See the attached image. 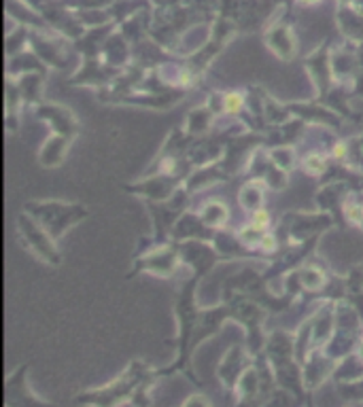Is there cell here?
<instances>
[{
	"label": "cell",
	"mask_w": 363,
	"mask_h": 407,
	"mask_svg": "<svg viewBox=\"0 0 363 407\" xmlns=\"http://www.w3.org/2000/svg\"><path fill=\"white\" fill-rule=\"evenodd\" d=\"M334 155H336L338 160H340V158H344V155H346V146H344V144H336V149H334Z\"/></svg>",
	"instance_id": "7"
},
{
	"label": "cell",
	"mask_w": 363,
	"mask_h": 407,
	"mask_svg": "<svg viewBox=\"0 0 363 407\" xmlns=\"http://www.w3.org/2000/svg\"><path fill=\"white\" fill-rule=\"evenodd\" d=\"M346 216L353 223H361L363 221V208L361 206H346Z\"/></svg>",
	"instance_id": "4"
},
{
	"label": "cell",
	"mask_w": 363,
	"mask_h": 407,
	"mask_svg": "<svg viewBox=\"0 0 363 407\" xmlns=\"http://www.w3.org/2000/svg\"><path fill=\"white\" fill-rule=\"evenodd\" d=\"M306 3H315V0H306Z\"/></svg>",
	"instance_id": "9"
},
{
	"label": "cell",
	"mask_w": 363,
	"mask_h": 407,
	"mask_svg": "<svg viewBox=\"0 0 363 407\" xmlns=\"http://www.w3.org/2000/svg\"><path fill=\"white\" fill-rule=\"evenodd\" d=\"M268 223H270V214H268V210H255L253 212V225L257 227V229H266L268 227Z\"/></svg>",
	"instance_id": "3"
},
{
	"label": "cell",
	"mask_w": 363,
	"mask_h": 407,
	"mask_svg": "<svg viewBox=\"0 0 363 407\" xmlns=\"http://www.w3.org/2000/svg\"><path fill=\"white\" fill-rule=\"evenodd\" d=\"M240 238L245 240V242H255V240H257V227H255V225L245 227V229L240 231Z\"/></svg>",
	"instance_id": "5"
},
{
	"label": "cell",
	"mask_w": 363,
	"mask_h": 407,
	"mask_svg": "<svg viewBox=\"0 0 363 407\" xmlns=\"http://www.w3.org/2000/svg\"><path fill=\"white\" fill-rule=\"evenodd\" d=\"M223 104H225V111L227 113H238L240 106H242V96H240V93H227Z\"/></svg>",
	"instance_id": "2"
},
{
	"label": "cell",
	"mask_w": 363,
	"mask_h": 407,
	"mask_svg": "<svg viewBox=\"0 0 363 407\" xmlns=\"http://www.w3.org/2000/svg\"><path fill=\"white\" fill-rule=\"evenodd\" d=\"M261 248H263V250H274V248H277L274 236H263V238H261Z\"/></svg>",
	"instance_id": "6"
},
{
	"label": "cell",
	"mask_w": 363,
	"mask_h": 407,
	"mask_svg": "<svg viewBox=\"0 0 363 407\" xmlns=\"http://www.w3.org/2000/svg\"><path fill=\"white\" fill-rule=\"evenodd\" d=\"M304 168L310 174H319V172H323L325 162H323V158H319V155H310V158H306V162H304Z\"/></svg>",
	"instance_id": "1"
},
{
	"label": "cell",
	"mask_w": 363,
	"mask_h": 407,
	"mask_svg": "<svg viewBox=\"0 0 363 407\" xmlns=\"http://www.w3.org/2000/svg\"><path fill=\"white\" fill-rule=\"evenodd\" d=\"M359 354H361V359H363V346H361V350H359Z\"/></svg>",
	"instance_id": "8"
}]
</instances>
